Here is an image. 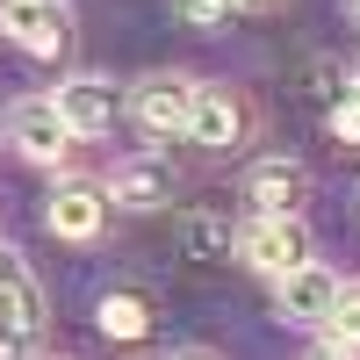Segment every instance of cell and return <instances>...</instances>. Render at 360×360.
<instances>
[{"label": "cell", "instance_id": "obj_19", "mask_svg": "<svg viewBox=\"0 0 360 360\" xmlns=\"http://www.w3.org/2000/svg\"><path fill=\"white\" fill-rule=\"evenodd\" d=\"M310 360H353V353H339V346H324V353H310Z\"/></svg>", "mask_w": 360, "mask_h": 360}, {"label": "cell", "instance_id": "obj_13", "mask_svg": "<svg viewBox=\"0 0 360 360\" xmlns=\"http://www.w3.org/2000/svg\"><path fill=\"white\" fill-rule=\"evenodd\" d=\"M231 245H238V238H231L224 217H188V252H195V259H224Z\"/></svg>", "mask_w": 360, "mask_h": 360}, {"label": "cell", "instance_id": "obj_11", "mask_svg": "<svg viewBox=\"0 0 360 360\" xmlns=\"http://www.w3.org/2000/svg\"><path fill=\"white\" fill-rule=\"evenodd\" d=\"M94 324L108 339H144V332H152V295H144V288H108L94 303Z\"/></svg>", "mask_w": 360, "mask_h": 360}, {"label": "cell", "instance_id": "obj_4", "mask_svg": "<svg viewBox=\"0 0 360 360\" xmlns=\"http://www.w3.org/2000/svg\"><path fill=\"white\" fill-rule=\"evenodd\" d=\"M58 115H65V123H72V137H108L115 130V115H123V86H115L108 72H72L65 86H58Z\"/></svg>", "mask_w": 360, "mask_h": 360}, {"label": "cell", "instance_id": "obj_21", "mask_svg": "<svg viewBox=\"0 0 360 360\" xmlns=\"http://www.w3.org/2000/svg\"><path fill=\"white\" fill-rule=\"evenodd\" d=\"M346 15H353V22H360V0H346Z\"/></svg>", "mask_w": 360, "mask_h": 360}, {"label": "cell", "instance_id": "obj_3", "mask_svg": "<svg viewBox=\"0 0 360 360\" xmlns=\"http://www.w3.org/2000/svg\"><path fill=\"white\" fill-rule=\"evenodd\" d=\"M108 224V188L101 180H58L44 195V231L65 238V245H86V238H101Z\"/></svg>", "mask_w": 360, "mask_h": 360}, {"label": "cell", "instance_id": "obj_16", "mask_svg": "<svg viewBox=\"0 0 360 360\" xmlns=\"http://www.w3.org/2000/svg\"><path fill=\"white\" fill-rule=\"evenodd\" d=\"M29 339H37V324H22V317H0V360H22Z\"/></svg>", "mask_w": 360, "mask_h": 360}, {"label": "cell", "instance_id": "obj_12", "mask_svg": "<svg viewBox=\"0 0 360 360\" xmlns=\"http://www.w3.org/2000/svg\"><path fill=\"white\" fill-rule=\"evenodd\" d=\"M324 332H332L339 353H360V281H339V303L324 317Z\"/></svg>", "mask_w": 360, "mask_h": 360}, {"label": "cell", "instance_id": "obj_7", "mask_svg": "<svg viewBox=\"0 0 360 360\" xmlns=\"http://www.w3.org/2000/svg\"><path fill=\"white\" fill-rule=\"evenodd\" d=\"M252 123V108L238 101V86H202L195 79V108H188V137L209 144V152H224V144H238Z\"/></svg>", "mask_w": 360, "mask_h": 360}, {"label": "cell", "instance_id": "obj_9", "mask_svg": "<svg viewBox=\"0 0 360 360\" xmlns=\"http://www.w3.org/2000/svg\"><path fill=\"white\" fill-rule=\"evenodd\" d=\"M303 195H310V173L295 159H259L245 173V202L252 217H303Z\"/></svg>", "mask_w": 360, "mask_h": 360}, {"label": "cell", "instance_id": "obj_14", "mask_svg": "<svg viewBox=\"0 0 360 360\" xmlns=\"http://www.w3.org/2000/svg\"><path fill=\"white\" fill-rule=\"evenodd\" d=\"M324 123H332V137L346 144V152H360V86H346V94L324 108Z\"/></svg>", "mask_w": 360, "mask_h": 360}, {"label": "cell", "instance_id": "obj_8", "mask_svg": "<svg viewBox=\"0 0 360 360\" xmlns=\"http://www.w3.org/2000/svg\"><path fill=\"white\" fill-rule=\"evenodd\" d=\"M332 303H339V274H332V266H317V259H303L295 274L274 281V310H281L288 324H324Z\"/></svg>", "mask_w": 360, "mask_h": 360}, {"label": "cell", "instance_id": "obj_17", "mask_svg": "<svg viewBox=\"0 0 360 360\" xmlns=\"http://www.w3.org/2000/svg\"><path fill=\"white\" fill-rule=\"evenodd\" d=\"M15 281H29V266H22V252L0 238V288H15Z\"/></svg>", "mask_w": 360, "mask_h": 360}, {"label": "cell", "instance_id": "obj_15", "mask_svg": "<svg viewBox=\"0 0 360 360\" xmlns=\"http://www.w3.org/2000/svg\"><path fill=\"white\" fill-rule=\"evenodd\" d=\"M231 8H238V0H173V15L188 22V29H224Z\"/></svg>", "mask_w": 360, "mask_h": 360}, {"label": "cell", "instance_id": "obj_1", "mask_svg": "<svg viewBox=\"0 0 360 360\" xmlns=\"http://www.w3.org/2000/svg\"><path fill=\"white\" fill-rule=\"evenodd\" d=\"M238 259H245L252 274H266V281L295 274V266L310 259V231H303V217H252L245 231H238Z\"/></svg>", "mask_w": 360, "mask_h": 360}, {"label": "cell", "instance_id": "obj_18", "mask_svg": "<svg viewBox=\"0 0 360 360\" xmlns=\"http://www.w3.org/2000/svg\"><path fill=\"white\" fill-rule=\"evenodd\" d=\"M173 360H217V353H209V346H188V353H173Z\"/></svg>", "mask_w": 360, "mask_h": 360}, {"label": "cell", "instance_id": "obj_6", "mask_svg": "<svg viewBox=\"0 0 360 360\" xmlns=\"http://www.w3.org/2000/svg\"><path fill=\"white\" fill-rule=\"evenodd\" d=\"M0 29L29 51V58H58L72 37V8L65 0H0Z\"/></svg>", "mask_w": 360, "mask_h": 360}, {"label": "cell", "instance_id": "obj_2", "mask_svg": "<svg viewBox=\"0 0 360 360\" xmlns=\"http://www.w3.org/2000/svg\"><path fill=\"white\" fill-rule=\"evenodd\" d=\"M123 108L137 115V130H144V137H188L195 79H188V72H144V79L130 86V101H123Z\"/></svg>", "mask_w": 360, "mask_h": 360}, {"label": "cell", "instance_id": "obj_20", "mask_svg": "<svg viewBox=\"0 0 360 360\" xmlns=\"http://www.w3.org/2000/svg\"><path fill=\"white\" fill-rule=\"evenodd\" d=\"M238 8H274V0H238Z\"/></svg>", "mask_w": 360, "mask_h": 360}, {"label": "cell", "instance_id": "obj_5", "mask_svg": "<svg viewBox=\"0 0 360 360\" xmlns=\"http://www.w3.org/2000/svg\"><path fill=\"white\" fill-rule=\"evenodd\" d=\"M8 144H15L29 166H58L79 137H72L65 115H58V101L44 94V101H15V108H8Z\"/></svg>", "mask_w": 360, "mask_h": 360}, {"label": "cell", "instance_id": "obj_10", "mask_svg": "<svg viewBox=\"0 0 360 360\" xmlns=\"http://www.w3.org/2000/svg\"><path fill=\"white\" fill-rule=\"evenodd\" d=\"M173 159H159V152H144V159H123L115 166V180H108V202H123V209H166L173 202Z\"/></svg>", "mask_w": 360, "mask_h": 360}]
</instances>
